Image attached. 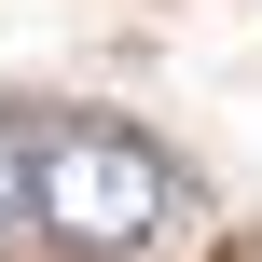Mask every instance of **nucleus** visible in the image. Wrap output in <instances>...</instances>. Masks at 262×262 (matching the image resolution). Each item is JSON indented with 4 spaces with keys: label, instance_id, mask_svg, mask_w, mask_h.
<instances>
[{
    "label": "nucleus",
    "instance_id": "nucleus-1",
    "mask_svg": "<svg viewBox=\"0 0 262 262\" xmlns=\"http://www.w3.org/2000/svg\"><path fill=\"white\" fill-rule=\"evenodd\" d=\"M28 207H41L55 249L111 262V249H138V235L166 221V152L124 138V124H55V138L28 152Z\"/></svg>",
    "mask_w": 262,
    "mask_h": 262
},
{
    "label": "nucleus",
    "instance_id": "nucleus-2",
    "mask_svg": "<svg viewBox=\"0 0 262 262\" xmlns=\"http://www.w3.org/2000/svg\"><path fill=\"white\" fill-rule=\"evenodd\" d=\"M14 207H28V138L0 124V221H14Z\"/></svg>",
    "mask_w": 262,
    "mask_h": 262
}]
</instances>
